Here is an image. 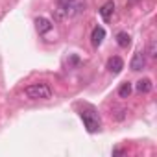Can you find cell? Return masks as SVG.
I'll list each match as a JSON object with an SVG mask.
<instances>
[{
    "label": "cell",
    "mask_w": 157,
    "mask_h": 157,
    "mask_svg": "<svg viewBox=\"0 0 157 157\" xmlns=\"http://www.w3.org/2000/svg\"><path fill=\"white\" fill-rule=\"evenodd\" d=\"M78 111H80V117H82V120H83V124H85L89 133H96L100 129V126H102L100 117H98L96 109L91 104H80L78 105Z\"/></svg>",
    "instance_id": "7a4b0ae2"
},
{
    "label": "cell",
    "mask_w": 157,
    "mask_h": 157,
    "mask_svg": "<svg viewBox=\"0 0 157 157\" xmlns=\"http://www.w3.org/2000/svg\"><path fill=\"white\" fill-rule=\"evenodd\" d=\"M146 54H148L150 57H155V54H157V44H155V41H153V39L148 43V50H146Z\"/></svg>",
    "instance_id": "7c38bea8"
},
{
    "label": "cell",
    "mask_w": 157,
    "mask_h": 157,
    "mask_svg": "<svg viewBox=\"0 0 157 157\" xmlns=\"http://www.w3.org/2000/svg\"><path fill=\"white\" fill-rule=\"evenodd\" d=\"M144 67H146V52H144V50H137V52L133 54V59H131V63H129V68L135 70V72H139V70H142Z\"/></svg>",
    "instance_id": "277c9868"
},
{
    "label": "cell",
    "mask_w": 157,
    "mask_h": 157,
    "mask_svg": "<svg viewBox=\"0 0 157 157\" xmlns=\"http://www.w3.org/2000/svg\"><path fill=\"white\" fill-rule=\"evenodd\" d=\"M85 13V0H57L54 10V21L74 19Z\"/></svg>",
    "instance_id": "6da1fadb"
},
{
    "label": "cell",
    "mask_w": 157,
    "mask_h": 157,
    "mask_svg": "<svg viewBox=\"0 0 157 157\" xmlns=\"http://www.w3.org/2000/svg\"><path fill=\"white\" fill-rule=\"evenodd\" d=\"M104 39H105V30H104L102 26H96V28L93 30V33H91V43H93V46L98 48V46L104 43Z\"/></svg>",
    "instance_id": "8992f818"
},
{
    "label": "cell",
    "mask_w": 157,
    "mask_h": 157,
    "mask_svg": "<svg viewBox=\"0 0 157 157\" xmlns=\"http://www.w3.org/2000/svg\"><path fill=\"white\" fill-rule=\"evenodd\" d=\"M107 68H109V72H113V74H120L122 68H124V61H122L118 56H113V57H109V61H107Z\"/></svg>",
    "instance_id": "52a82bcc"
},
{
    "label": "cell",
    "mask_w": 157,
    "mask_h": 157,
    "mask_svg": "<svg viewBox=\"0 0 157 157\" xmlns=\"http://www.w3.org/2000/svg\"><path fill=\"white\" fill-rule=\"evenodd\" d=\"M113 13H115V2H113V0L105 2V4L100 8V15H102V19H104V21H111Z\"/></svg>",
    "instance_id": "ba28073f"
},
{
    "label": "cell",
    "mask_w": 157,
    "mask_h": 157,
    "mask_svg": "<svg viewBox=\"0 0 157 157\" xmlns=\"http://www.w3.org/2000/svg\"><path fill=\"white\" fill-rule=\"evenodd\" d=\"M117 44H118L120 48H128V46L131 44V37H129V33H126V32H118V33H117Z\"/></svg>",
    "instance_id": "30bf717a"
},
{
    "label": "cell",
    "mask_w": 157,
    "mask_h": 157,
    "mask_svg": "<svg viewBox=\"0 0 157 157\" xmlns=\"http://www.w3.org/2000/svg\"><path fill=\"white\" fill-rule=\"evenodd\" d=\"M131 91H133V85H131L129 82H124V83L120 85V89H118V96H120V98H129V96H131Z\"/></svg>",
    "instance_id": "8fae6325"
},
{
    "label": "cell",
    "mask_w": 157,
    "mask_h": 157,
    "mask_svg": "<svg viewBox=\"0 0 157 157\" xmlns=\"http://www.w3.org/2000/svg\"><path fill=\"white\" fill-rule=\"evenodd\" d=\"M35 28H37L39 35H44V33H48L52 30V21L46 19V17H37L35 19Z\"/></svg>",
    "instance_id": "5b68a950"
},
{
    "label": "cell",
    "mask_w": 157,
    "mask_h": 157,
    "mask_svg": "<svg viewBox=\"0 0 157 157\" xmlns=\"http://www.w3.org/2000/svg\"><path fill=\"white\" fill-rule=\"evenodd\" d=\"M135 89H137V93H140V94H148V93L153 89L151 80H148V78H144V80H139L137 85H135Z\"/></svg>",
    "instance_id": "9c48e42d"
},
{
    "label": "cell",
    "mask_w": 157,
    "mask_h": 157,
    "mask_svg": "<svg viewBox=\"0 0 157 157\" xmlns=\"http://www.w3.org/2000/svg\"><path fill=\"white\" fill-rule=\"evenodd\" d=\"M24 96L28 100H50L54 91L48 83H32L24 89Z\"/></svg>",
    "instance_id": "3957f363"
}]
</instances>
